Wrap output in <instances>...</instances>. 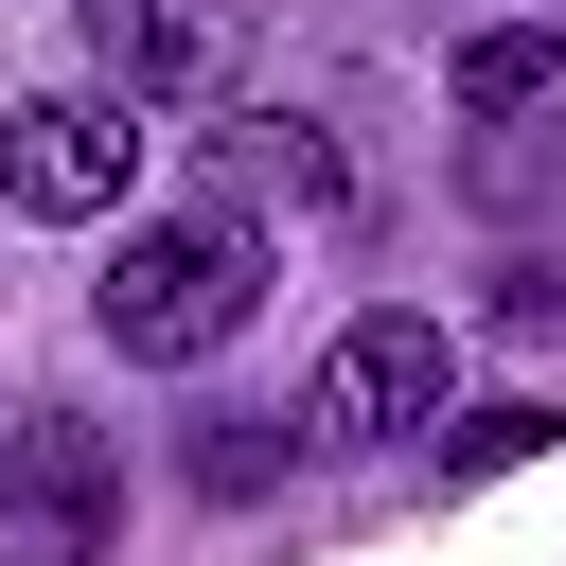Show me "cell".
Listing matches in <instances>:
<instances>
[{
	"label": "cell",
	"mask_w": 566,
	"mask_h": 566,
	"mask_svg": "<svg viewBox=\"0 0 566 566\" xmlns=\"http://www.w3.org/2000/svg\"><path fill=\"white\" fill-rule=\"evenodd\" d=\"M442 407H460V336H442L424 301H371V318L318 354V389H301V442H336V460H354V442H424Z\"/></svg>",
	"instance_id": "3"
},
{
	"label": "cell",
	"mask_w": 566,
	"mask_h": 566,
	"mask_svg": "<svg viewBox=\"0 0 566 566\" xmlns=\"http://www.w3.org/2000/svg\"><path fill=\"white\" fill-rule=\"evenodd\" d=\"M531 442H566V407H548V389H495V407H460V442H442V460H460V478H495V460H531Z\"/></svg>",
	"instance_id": "8"
},
{
	"label": "cell",
	"mask_w": 566,
	"mask_h": 566,
	"mask_svg": "<svg viewBox=\"0 0 566 566\" xmlns=\"http://www.w3.org/2000/svg\"><path fill=\"white\" fill-rule=\"evenodd\" d=\"M71 18H88V88H124V106L230 88V0H71Z\"/></svg>",
	"instance_id": "6"
},
{
	"label": "cell",
	"mask_w": 566,
	"mask_h": 566,
	"mask_svg": "<svg viewBox=\"0 0 566 566\" xmlns=\"http://www.w3.org/2000/svg\"><path fill=\"white\" fill-rule=\"evenodd\" d=\"M88 318H106V354H142V371H195V354H230L248 318H265V230L248 212H142L124 248H106V283H88Z\"/></svg>",
	"instance_id": "1"
},
{
	"label": "cell",
	"mask_w": 566,
	"mask_h": 566,
	"mask_svg": "<svg viewBox=\"0 0 566 566\" xmlns=\"http://www.w3.org/2000/svg\"><path fill=\"white\" fill-rule=\"evenodd\" d=\"M548 88H566V35H548V18H495V35L460 53V124H531Z\"/></svg>",
	"instance_id": "7"
},
{
	"label": "cell",
	"mask_w": 566,
	"mask_h": 566,
	"mask_svg": "<svg viewBox=\"0 0 566 566\" xmlns=\"http://www.w3.org/2000/svg\"><path fill=\"white\" fill-rule=\"evenodd\" d=\"M124 195H142V106H124V88H18V106H0V212L106 230Z\"/></svg>",
	"instance_id": "2"
},
{
	"label": "cell",
	"mask_w": 566,
	"mask_h": 566,
	"mask_svg": "<svg viewBox=\"0 0 566 566\" xmlns=\"http://www.w3.org/2000/svg\"><path fill=\"white\" fill-rule=\"evenodd\" d=\"M195 195H212V212H248V230H265V212L336 230V212H354V159H336V124H318V106H212V124H195Z\"/></svg>",
	"instance_id": "5"
},
{
	"label": "cell",
	"mask_w": 566,
	"mask_h": 566,
	"mask_svg": "<svg viewBox=\"0 0 566 566\" xmlns=\"http://www.w3.org/2000/svg\"><path fill=\"white\" fill-rule=\"evenodd\" d=\"M0 531H18V566H106V531H124V442H106L88 407H18V424H0Z\"/></svg>",
	"instance_id": "4"
}]
</instances>
